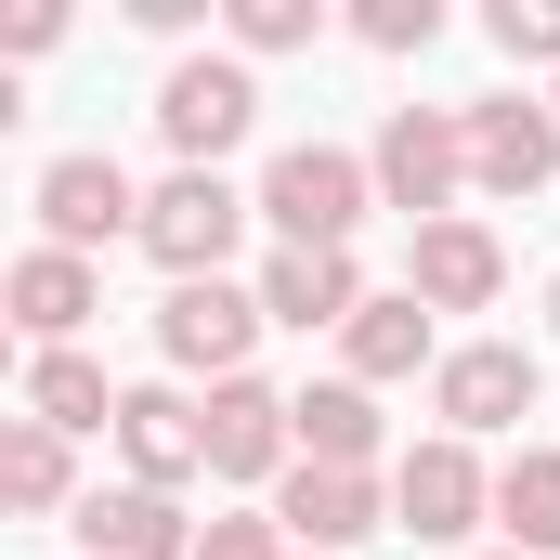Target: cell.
<instances>
[{"instance_id": "6da1fadb", "label": "cell", "mask_w": 560, "mask_h": 560, "mask_svg": "<svg viewBox=\"0 0 560 560\" xmlns=\"http://www.w3.org/2000/svg\"><path fill=\"white\" fill-rule=\"evenodd\" d=\"M248 222H261V196H235L222 170H170V183L143 196V261L170 287H209V275H235Z\"/></svg>"}, {"instance_id": "7a4b0ae2", "label": "cell", "mask_w": 560, "mask_h": 560, "mask_svg": "<svg viewBox=\"0 0 560 560\" xmlns=\"http://www.w3.org/2000/svg\"><path fill=\"white\" fill-rule=\"evenodd\" d=\"M248 131H261V79H248V52H183V66L156 79V143H170L183 170H222Z\"/></svg>"}, {"instance_id": "3957f363", "label": "cell", "mask_w": 560, "mask_h": 560, "mask_svg": "<svg viewBox=\"0 0 560 560\" xmlns=\"http://www.w3.org/2000/svg\"><path fill=\"white\" fill-rule=\"evenodd\" d=\"M365 209H378V170L339 156V143H287L275 170H261V222H275V248H352Z\"/></svg>"}, {"instance_id": "277c9868", "label": "cell", "mask_w": 560, "mask_h": 560, "mask_svg": "<svg viewBox=\"0 0 560 560\" xmlns=\"http://www.w3.org/2000/svg\"><path fill=\"white\" fill-rule=\"evenodd\" d=\"M365 170H378V209H405V222H456V196H469V118H456V105H392Z\"/></svg>"}, {"instance_id": "5b68a950", "label": "cell", "mask_w": 560, "mask_h": 560, "mask_svg": "<svg viewBox=\"0 0 560 560\" xmlns=\"http://www.w3.org/2000/svg\"><path fill=\"white\" fill-rule=\"evenodd\" d=\"M482 522H495V469H482V443H456V430L405 443V469H392V535H418V548H469Z\"/></svg>"}, {"instance_id": "8992f818", "label": "cell", "mask_w": 560, "mask_h": 560, "mask_svg": "<svg viewBox=\"0 0 560 560\" xmlns=\"http://www.w3.org/2000/svg\"><path fill=\"white\" fill-rule=\"evenodd\" d=\"M261 326H275V313H261V287H235V275L170 287V300H156V352H170L183 378H209V392H222V378H248Z\"/></svg>"}, {"instance_id": "52a82bcc", "label": "cell", "mask_w": 560, "mask_h": 560, "mask_svg": "<svg viewBox=\"0 0 560 560\" xmlns=\"http://www.w3.org/2000/svg\"><path fill=\"white\" fill-rule=\"evenodd\" d=\"M535 392H548V378H535V352H522V339H456V352L430 365V418L456 430V443L522 430V418H535Z\"/></svg>"}, {"instance_id": "ba28073f", "label": "cell", "mask_w": 560, "mask_h": 560, "mask_svg": "<svg viewBox=\"0 0 560 560\" xmlns=\"http://www.w3.org/2000/svg\"><path fill=\"white\" fill-rule=\"evenodd\" d=\"M275 522H287L300 560H352L378 522H392V482H378V469H313V456H300V469L275 482Z\"/></svg>"}, {"instance_id": "9c48e42d", "label": "cell", "mask_w": 560, "mask_h": 560, "mask_svg": "<svg viewBox=\"0 0 560 560\" xmlns=\"http://www.w3.org/2000/svg\"><path fill=\"white\" fill-rule=\"evenodd\" d=\"M143 235V196L118 156H52L39 170V248H66V261H92V248H118Z\"/></svg>"}, {"instance_id": "30bf717a", "label": "cell", "mask_w": 560, "mask_h": 560, "mask_svg": "<svg viewBox=\"0 0 560 560\" xmlns=\"http://www.w3.org/2000/svg\"><path fill=\"white\" fill-rule=\"evenodd\" d=\"M456 118H469V183L509 196V209L560 170V118L535 105V92H482V105H456Z\"/></svg>"}, {"instance_id": "8fae6325", "label": "cell", "mask_w": 560, "mask_h": 560, "mask_svg": "<svg viewBox=\"0 0 560 560\" xmlns=\"http://www.w3.org/2000/svg\"><path fill=\"white\" fill-rule=\"evenodd\" d=\"M287 469H300V418H287V392L222 378V392H209V482H287Z\"/></svg>"}, {"instance_id": "7c38bea8", "label": "cell", "mask_w": 560, "mask_h": 560, "mask_svg": "<svg viewBox=\"0 0 560 560\" xmlns=\"http://www.w3.org/2000/svg\"><path fill=\"white\" fill-rule=\"evenodd\" d=\"M209 522H183V495H156V482H105V495H79V560H196Z\"/></svg>"}, {"instance_id": "4fadbf2b", "label": "cell", "mask_w": 560, "mask_h": 560, "mask_svg": "<svg viewBox=\"0 0 560 560\" xmlns=\"http://www.w3.org/2000/svg\"><path fill=\"white\" fill-rule=\"evenodd\" d=\"M405 287H418L430 313H482L495 287H509V248H495V222H418V248H405Z\"/></svg>"}, {"instance_id": "5bb4252c", "label": "cell", "mask_w": 560, "mask_h": 560, "mask_svg": "<svg viewBox=\"0 0 560 560\" xmlns=\"http://www.w3.org/2000/svg\"><path fill=\"white\" fill-rule=\"evenodd\" d=\"M0 300H13L26 352H79V326L105 313V275H92V261H66V248H26V261L0 275Z\"/></svg>"}, {"instance_id": "9a60e30c", "label": "cell", "mask_w": 560, "mask_h": 560, "mask_svg": "<svg viewBox=\"0 0 560 560\" xmlns=\"http://www.w3.org/2000/svg\"><path fill=\"white\" fill-rule=\"evenodd\" d=\"M118 456H131V482L183 495V482L209 469V405H183V392H118Z\"/></svg>"}, {"instance_id": "2e32d148", "label": "cell", "mask_w": 560, "mask_h": 560, "mask_svg": "<svg viewBox=\"0 0 560 560\" xmlns=\"http://www.w3.org/2000/svg\"><path fill=\"white\" fill-rule=\"evenodd\" d=\"M365 300H378V287L352 275V248H275V261H261V313L300 326V339H313V326H352Z\"/></svg>"}, {"instance_id": "e0dca14e", "label": "cell", "mask_w": 560, "mask_h": 560, "mask_svg": "<svg viewBox=\"0 0 560 560\" xmlns=\"http://www.w3.org/2000/svg\"><path fill=\"white\" fill-rule=\"evenodd\" d=\"M287 418H300V456L313 469H378V392L365 378H313V392H287Z\"/></svg>"}, {"instance_id": "ac0fdd59", "label": "cell", "mask_w": 560, "mask_h": 560, "mask_svg": "<svg viewBox=\"0 0 560 560\" xmlns=\"http://www.w3.org/2000/svg\"><path fill=\"white\" fill-rule=\"evenodd\" d=\"M339 352H352V378H365V392H378V378H418V365H443V352H430V300H418V287H378V300L339 326Z\"/></svg>"}, {"instance_id": "d6986e66", "label": "cell", "mask_w": 560, "mask_h": 560, "mask_svg": "<svg viewBox=\"0 0 560 560\" xmlns=\"http://www.w3.org/2000/svg\"><path fill=\"white\" fill-rule=\"evenodd\" d=\"M0 495L26 509V522H79V456H66V430H39V418H13L0 430Z\"/></svg>"}, {"instance_id": "ffe728a7", "label": "cell", "mask_w": 560, "mask_h": 560, "mask_svg": "<svg viewBox=\"0 0 560 560\" xmlns=\"http://www.w3.org/2000/svg\"><path fill=\"white\" fill-rule=\"evenodd\" d=\"M495 535L522 560H560V456L548 443H522V456L495 469Z\"/></svg>"}, {"instance_id": "44dd1931", "label": "cell", "mask_w": 560, "mask_h": 560, "mask_svg": "<svg viewBox=\"0 0 560 560\" xmlns=\"http://www.w3.org/2000/svg\"><path fill=\"white\" fill-rule=\"evenodd\" d=\"M26 418L39 430H118V392L92 352H26Z\"/></svg>"}, {"instance_id": "7402d4cb", "label": "cell", "mask_w": 560, "mask_h": 560, "mask_svg": "<svg viewBox=\"0 0 560 560\" xmlns=\"http://www.w3.org/2000/svg\"><path fill=\"white\" fill-rule=\"evenodd\" d=\"M326 0H235V52H313Z\"/></svg>"}, {"instance_id": "603a6c76", "label": "cell", "mask_w": 560, "mask_h": 560, "mask_svg": "<svg viewBox=\"0 0 560 560\" xmlns=\"http://www.w3.org/2000/svg\"><path fill=\"white\" fill-rule=\"evenodd\" d=\"M482 39H495L509 66H548V79H560V0H495Z\"/></svg>"}, {"instance_id": "cb8c5ba5", "label": "cell", "mask_w": 560, "mask_h": 560, "mask_svg": "<svg viewBox=\"0 0 560 560\" xmlns=\"http://www.w3.org/2000/svg\"><path fill=\"white\" fill-rule=\"evenodd\" d=\"M352 39H365V52H430V39H443V0H365Z\"/></svg>"}, {"instance_id": "d4e9b609", "label": "cell", "mask_w": 560, "mask_h": 560, "mask_svg": "<svg viewBox=\"0 0 560 560\" xmlns=\"http://www.w3.org/2000/svg\"><path fill=\"white\" fill-rule=\"evenodd\" d=\"M196 560H300V548H287L275 509H235V522H209V535H196Z\"/></svg>"}, {"instance_id": "484cf974", "label": "cell", "mask_w": 560, "mask_h": 560, "mask_svg": "<svg viewBox=\"0 0 560 560\" xmlns=\"http://www.w3.org/2000/svg\"><path fill=\"white\" fill-rule=\"evenodd\" d=\"M52 39H66V0H26V13L0 26V52H13V66H26V52H52Z\"/></svg>"}, {"instance_id": "4316f807", "label": "cell", "mask_w": 560, "mask_h": 560, "mask_svg": "<svg viewBox=\"0 0 560 560\" xmlns=\"http://www.w3.org/2000/svg\"><path fill=\"white\" fill-rule=\"evenodd\" d=\"M548 326H560V275H548Z\"/></svg>"}, {"instance_id": "83f0119b", "label": "cell", "mask_w": 560, "mask_h": 560, "mask_svg": "<svg viewBox=\"0 0 560 560\" xmlns=\"http://www.w3.org/2000/svg\"><path fill=\"white\" fill-rule=\"evenodd\" d=\"M548 118H560V79H548Z\"/></svg>"}, {"instance_id": "f1b7e54d", "label": "cell", "mask_w": 560, "mask_h": 560, "mask_svg": "<svg viewBox=\"0 0 560 560\" xmlns=\"http://www.w3.org/2000/svg\"><path fill=\"white\" fill-rule=\"evenodd\" d=\"M482 560H522V548H482Z\"/></svg>"}]
</instances>
